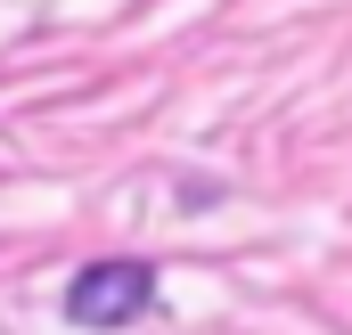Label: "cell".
<instances>
[{"label": "cell", "mask_w": 352, "mask_h": 335, "mask_svg": "<svg viewBox=\"0 0 352 335\" xmlns=\"http://www.w3.org/2000/svg\"><path fill=\"white\" fill-rule=\"evenodd\" d=\"M148 303H156V270L148 262H90L66 286V319H82V327H123Z\"/></svg>", "instance_id": "obj_1"}]
</instances>
